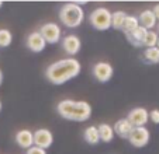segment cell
<instances>
[{"mask_svg": "<svg viewBox=\"0 0 159 154\" xmlns=\"http://www.w3.org/2000/svg\"><path fill=\"white\" fill-rule=\"evenodd\" d=\"M80 62L73 58H68V59H62L54 62L52 65L48 66L47 71H45V77L48 79L55 86H61L65 84L66 81L75 79L80 73Z\"/></svg>", "mask_w": 159, "mask_h": 154, "instance_id": "6da1fadb", "label": "cell"}, {"mask_svg": "<svg viewBox=\"0 0 159 154\" xmlns=\"http://www.w3.org/2000/svg\"><path fill=\"white\" fill-rule=\"evenodd\" d=\"M57 111L63 119L75 122H84L92 116V107L86 101L63 100L58 104Z\"/></svg>", "mask_w": 159, "mask_h": 154, "instance_id": "7a4b0ae2", "label": "cell"}, {"mask_svg": "<svg viewBox=\"0 0 159 154\" xmlns=\"http://www.w3.org/2000/svg\"><path fill=\"white\" fill-rule=\"evenodd\" d=\"M59 20L68 28H76L83 23L84 11L76 3H66L59 10Z\"/></svg>", "mask_w": 159, "mask_h": 154, "instance_id": "3957f363", "label": "cell"}, {"mask_svg": "<svg viewBox=\"0 0 159 154\" xmlns=\"http://www.w3.org/2000/svg\"><path fill=\"white\" fill-rule=\"evenodd\" d=\"M90 24L99 31H106L111 28V13L106 7H97L90 14Z\"/></svg>", "mask_w": 159, "mask_h": 154, "instance_id": "277c9868", "label": "cell"}, {"mask_svg": "<svg viewBox=\"0 0 159 154\" xmlns=\"http://www.w3.org/2000/svg\"><path fill=\"white\" fill-rule=\"evenodd\" d=\"M149 139H151V133L145 126L134 127L128 136V142L137 148L145 147L149 143Z\"/></svg>", "mask_w": 159, "mask_h": 154, "instance_id": "5b68a950", "label": "cell"}, {"mask_svg": "<svg viewBox=\"0 0 159 154\" xmlns=\"http://www.w3.org/2000/svg\"><path fill=\"white\" fill-rule=\"evenodd\" d=\"M114 74V69L108 62H99L93 66V76L100 83H107Z\"/></svg>", "mask_w": 159, "mask_h": 154, "instance_id": "8992f818", "label": "cell"}, {"mask_svg": "<svg viewBox=\"0 0 159 154\" xmlns=\"http://www.w3.org/2000/svg\"><path fill=\"white\" fill-rule=\"evenodd\" d=\"M39 34L42 35L47 44H57V42H59L62 32H61L59 25H57L55 23H47L41 27Z\"/></svg>", "mask_w": 159, "mask_h": 154, "instance_id": "52a82bcc", "label": "cell"}, {"mask_svg": "<svg viewBox=\"0 0 159 154\" xmlns=\"http://www.w3.org/2000/svg\"><path fill=\"white\" fill-rule=\"evenodd\" d=\"M127 119H128V122L134 127H141V126H145V125H147L148 119H149V112L142 107H137V108L129 111Z\"/></svg>", "mask_w": 159, "mask_h": 154, "instance_id": "ba28073f", "label": "cell"}, {"mask_svg": "<svg viewBox=\"0 0 159 154\" xmlns=\"http://www.w3.org/2000/svg\"><path fill=\"white\" fill-rule=\"evenodd\" d=\"M33 135H34V146H37L39 148L47 150L54 143V135L48 129H37Z\"/></svg>", "mask_w": 159, "mask_h": 154, "instance_id": "9c48e42d", "label": "cell"}, {"mask_svg": "<svg viewBox=\"0 0 159 154\" xmlns=\"http://www.w3.org/2000/svg\"><path fill=\"white\" fill-rule=\"evenodd\" d=\"M25 44H27L28 49H30L31 52H34V53H39V52H42V50L45 49V46H47V42H45V39L42 38V35L39 34V31H34V32H31L30 35L27 36Z\"/></svg>", "mask_w": 159, "mask_h": 154, "instance_id": "30bf717a", "label": "cell"}, {"mask_svg": "<svg viewBox=\"0 0 159 154\" xmlns=\"http://www.w3.org/2000/svg\"><path fill=\"white\" fill-rule=\"evenodd\" d=\"M62 48L66 53H69L70 56L79 53V50L82 48V42L79 39V36L76 35H68L62 39Z\"/></svg>", "mask_w": 159, "mask_h": 154, "instance_id": "8fae6325", "label": "cell"}, {"mask_svg": "<svg viewBox=\"0 0 159 154\" xmlns=\"http://www.w3.org/2000/svg\"><path fill=\"white\" fill-rule=\"evenodd\" d=\"M147 32L148 31L145 30L144 27L139 25V27L135 28L134 31L125 34L127 41H128L129 44H131L132 46H135V48H142L144 46V41H145V36H147Z\"/></svg>", "mask_w": 159, "mask_h": 154, "instance_id": "7c38bea8", "label": "cell"}, {"mask_svg": "<svg viewBox=\"0 0 159 154\" xmlns=\"http://www.w3.org/2000/svg\"><path fill=\"white\" fill-rule=\"evenodd\" d=\"M16 143L20 146L21 148L28 150L30 147L34 146V135L28 129H21L16 133Z\"/></svg>", "mask_w": 159, "mask_h": 154, "instance_id": "4fadbf2b", "label": "cell"}, {"mask_svg": "<svg viewBox=\"0 0 159 154\" xmlns=\"http://www.w3.org/2000/svg\"><path fill=\"white\" fill-rule=\"evenodd\" d=\"M132 129H134V126L129 123L127 118L118 119V121L114 123V127H113L114 133L117 135L118 137H121V139H128V136H129Z\"/></svg>", "mask_w": 159, "mask_h": 154, "instance_id": "5bb4252c", "label": "cell"}, {"mask_svg": "<svg viewBox=\"0 0 159 154\" xmlns=\"http://www.w3.org/2000/svg\"><path fill=\"white\" fill-rule=\"evenodd\" d=\"M156 17L152 13V10H144L138 17V23L141 27H144L147 31H152L153 27H156Z\"/></svg>", "mask_w": 159, "mask_h": 154, "instance_id": "9a60e30c", "label": "cell"}, {"mask_svg": "<svg viewBox=\"0 0 159 154\" xmlns=\"http://www.w3.org/2000/svg\"><path fill=\"white\" fill-rule=\"evenodd\" d=\"M97 130H99V136H100V142L104 143H110L114 137V130L113 127L108 123H102L97 126Z\"/></svg>", "mask_w": 159, "mask_h": 154, "instance_id": "2e32d148", "label": "cell"}, {"mask_svg": "<svg viewBox=\"0 0 159 154\" xmlns=\"http://www.w3.org/2000/svg\"><path fill=\"white\" fill-rule=\"evenodd\" d=\"M83 137L89 144L96 146L100 142V136H99V130H97V126H89L84 129L83 132Z\"/></svg>", "mask_w": 159, "mask_h": 154, "instance_id": "e0dca14e", "label": "cell"}, {"mask_svg": "<svg viewBox=\"0 0 159 154\" xmlns=\"http://www.w3.org/2000/svg\"><path fill=\"white\" fill-rule=\"evenodd\" d=\"M138 27H139L138 17H134V15H127L125 20H124V24H123L121 31H124L125 34H128V32L134 31L135 28H138Z\"/></svg>", "mask_w": 159, "mask_h": 154, "instance_id": "ac0fdd59", "label": "cell"}, {"mask_svg": "<svg viewBox=\"0 0 159 154\" xmlns=\"http://www.w3.org/2000/svg\"><path fill=\"white\" fill-rule=\"evenodd\" d=\"M125 17H127V14L124 11L111 13V27L114 28V30H121Z\"/></svg>", "mask_w": 159, "mask_h": 154, "instance_id": "d6986e66", "label": "cell"}, {"mask_svg": "<svg viewBox=\"0 0 159 154\" xmlns=\"http://www.w3.org/2000/svg\"><path fill=\"white\" fill-rule=\"evenodd\" d=\"M144 58L149 63H159V49L158 48H148L144 50Z\"/></svg>", "mask_w": 159, "mask_h": 154, "instance_id": "ffe728a7", "label": "cell"}, {"mask_svg": "<svg viewBox=\"0 0 159 154\" xmlns=\"http://www.w3.org/2000/svg\"><path fill=\"white\" fill-rule=\"evenodd\" d=\"M11 41H13V35H11V32H10V30L2 28V30H0V48L10 46Z\"/></svg>", "mask_w": 159, "mask_h": 154, "instance_id": "44dd1931", "label": "cell"}, {"mask_svg": "<svg viewBox=\"0 0 159 154\" xmlns=\"http://www.w3.org/2000/svg\"><path fill=\"white\" fill-rule=\"evenodd\" d=\"M159 35L155 32V31H148L147 36H145V41H144V46L147 48H155L156 46V42H158Z\"/></svg>", "mask_w": 159, "mask_h": 154, "instance_id": "7402d4cb", "label": "cell"}, {"mask_svg": "<svg viewBox=\"0 0 159 154\" xmlns=\"http://www.w3.org/2000/svg\"><path fill=\"white\" fill-rule=\"evenodd\" d=\"M25 154H47V150L39 148V147H37V146H33V147H30L28 150H25Z\"/></svg>", "mask_w": 159, "mask_h": 154, "instance_id": "603a6c76", "label": "cell"}, {"mask_svg": "<svg viewBox=\"0 0 159 154\" xmlns=\"http://www.w3.org/2000/svg\"><path fill=\"white\" fill-rule=\"evenodd\" d=\"M149 119L153 122V123L158 125L159 123V109H152L149 112Z\"/></svg>", "mask_w": 159, "mask_h": 154, "instance_id": "cb8c5ba5", "label": "cell"}, {"mask_svg": "<svg viewBox=\"0 0 159 154\" xmlns=\"http://www.w3.org/2000/svg\"><path fill=\"white\" fill-rule=\"evenodd\" d=\"M152 13L155 14L156 20H159V4H156V6L153 7V9H152Z\"/></svg>", "mask_w": 159, "mask_h": 154, "instance_id": "d4e9b609", "label": "cell"}, {"mask_svg": "<svg viewBox=\"0 0 159 154\" xmlns=\"http://www.w3.org/2000/svg\"><path fill=\"white\" fill-rule=\"evenodd\" d=\"M2 83H3V73L0 70V86H2Z\"/></svg>", "mask_w": 159, "mask_h": 154, "instance_id": "484cf974", "label": "cell"}, {"mask_svg": "<svg viewBox=\"0 0 159 154\" xmlns=\"http://www.w3.org/2000/svg\"><path fill=\"white\" fill-rule=\"evenodd\" d=\"M156 48L159 49V38H158V42H156Z\"/></svg>", "mask_w": 159, "mask_h": 154, "instance_id": "4316f807", "label": "cell"}, {"mask_svg": "<svg viewBox=\"0 0 159 154\" xmlns=\"http://www.w3.org/2000/svg\"><path fill=\"white\" fill-rule=\"evenodd\" d=\"M2 6H3V2H2V0H0V7H2Z\"/></svg>", "mask_w": 159, "mask_h": 154, "instance_id": "83f0119b", "label": "cell"}, {"mask_svg": "<svg viewBox=\"0 0 159 154\" xmlns=\"http://www.w3.org/2000/svg\"><path fill=\"white\" fill-rule=\"evenodd\" d=\"M156 27H158V32H156V34H159V24H158V25H156Z\"/></svg>", "mask_w": 159, "mask_h": 154, "instance_id": "f1b7e54d", "label": "cell"}, {"mask_svg": "<svg viewBox=\"0 0 159 154\" xmlns=\"http://www.w3.org/2000/svg\"><path fill=\"white\" fill-rule=\"evenodd\" d=\"M0 111H2V101H0Z\"/></svg>", "mask_w": 159, "mask_h": 154, "instance_id": "f546056e", "label": "cell"}]
</instances>
